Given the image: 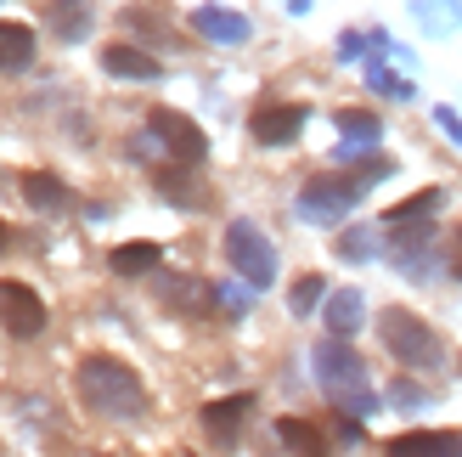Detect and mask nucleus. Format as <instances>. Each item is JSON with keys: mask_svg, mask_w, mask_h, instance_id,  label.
Segmentation results:
<instances>
[{"mask_svg": "<svg viewBox=\"0 0 462 457\" xmlns=\"http://www.w3.org/2000/svg\"><path fill=\"white\" fill-rule=\"evenodd\" d=\"M0 328H6L12 339H34V333H45V300H40L29 283H17V277L0 283Z\"/></svg>", "mask_w": 462, "mask_h": 457, "instance_id": "423d86ee", "label": "nucleus"}, {"mask_svg": "<svg viewBox=\"0 0 462 457\" xmlns=\"http://www.w3.org/2000/svg\"><path fill=\"white\" fill-rule=\"evenodd\" d=\"M389 175V158H366V170L361 175H316L305 192H299V215L305 220H338L344 210H356V198L366 192V181H378Z\"/></svg>", "mask_w": 462, "mask_h": 457, "instance_id": "f03ea898", "label": "nucleus"}, {"mask_svg": "<svg viewBox=\"0 0 462 457\" xmlns=\"http://www.w3.org/2000/svg\"><path fill=\"white\" fill-rule=\"evenodd\" d=\"M12 243V226H0V248H6Z\"/></svg>", "mask_w": 462, "mask_h": 457, "instance_id": "4be33fe9", "label": "nucleus"}, {"mask_svg": "<svg viewBox=\"0 0 462 457\" xmlns=\"http://www.w3.org/2000/svg\"><path fill=\"white\" fill-rule=\"evenodd\" d=\"M23 198H29L40 215H62L68 210V187L51 170H29V175H23Z\"/></svg>", "mask_w": 462, "mask_h": 457, "instance_id": "ddd939ff", "label": "nucleus"}, {"mask_svg": "<svg viewBox=\"0 0 462 457\" xmlns=\"http://www.w3.org/2000/svg\"><path fill=\"white\" fill-rule=\"evenodd\" d=\"M338 130H344V135H361V142H366V135H378V119H373V113H361V107H344V113H338Z\"/></svg>", "mask_w": 462, "mask_h": 457, "instance_id": "aec40b11", "label": "nucleus"}, {"mask_svg": "<svg viewBox=\"0 0 462 457\" xmlns=\"http://www.w3.org/2000/svg\"><path fill=\"white\" fill-rule=\"evenodd\" d=\"M254 413V396H231V401H209L203 406V435H209L215 446H231L237 441V429H243V418Z\"/></svg>", "mask_w": 462, "mask_h": 457, "instance_id": "0eeeda50", "label": "nucleus"}, {"mask_svg": "<svg viewBox=\"0 0 462 457\" xmlns=\"http://www.w3.org/2000/svg\"><path fill=\"white\" fill-rule=\"evenodd\" d=\"M316 373H321L328 390H338V384H361V356L350 345H338V333H333V345L316 350Z\"/></svg>", "mask_w": 462, "mask_h": 457, "instance_id": "1a4fd4ad", "label": "nucleus"}, {"mask_svg": "<svg viewBox=\"0 0 462 457\" xmlns=\"http://www.w3.org/2000/svg\"><path fill=\"white\" fill-rule=\"evenodd\" d=\"M389 452L395 457H457L462 435H451V429H423V435H395Z\"/></svg>", "mask_w": 462, "mask_h": 457, "instance_id": "9d476101", "label": "nucleus"}, {"mask_svg": "<svg viewBox=\"0 0 462 457\" xmlns=\"http://www.w3.org/2000/svg\"><path fill=\"white\" fill-rule=\"evenodd\" d=\"M158 260H164V248L158 243H119L107 255V266L119 271V277H142V271H158Z\"/></svg>", "mask_w": 462, "mask_h": 457, "instance_id": "2eb2a0df", "label": "nucleus"}, {"mask_svg": "<svg viewBox=\"0 0 462 457\" xmlns=\"http://www.w3.org/2000/svg\"><path fill=\"white\" fill-rule=\"evenodd\" d=\"M102 68H107L113 79H135V85H142V79H158V62H152L147 51H135V45H107V51H102Z\"/></svg>", "mask_w": 462, "mask_h": 457, "instance_id": "f8f14e48", "label": "nucleus"}, {"mask_svg": "<svg viewBox=\"0 0 462 457\" xmlns=\"http://www.w3.org/2000/svg\"><path fill=\"white\" fill-rule=\"evenodd\" d=\"M226 255H231V266H237L254 288H265V283L276 277L271 243L260 238V226H248V220H231V226H226Z\"/></svg>", "mask_w": 462, "mask_h": 457, "instance_id": "20e7f679", "label": "nucleus"}, {"mask_svg": "<svg viewBox=\"0 0 462 457\" xmlns=\"http://www.w3.org/2000/svg\"><path fill=\"white\" fill-rule=\"evenodd\" d=\"M299 125H305V107H293V102H271L254 113V142H265V147H288Z\"/></svg>", "mask_w": 462, "mask_h": 457, "instance_id": "6e6552de", "label": "nucleus"}, {"mask_svg": "<svg viewBox=\"0 0 462 457\" xmlns=\"http://www.w3.org/2000/svg\"><path fill=\"white\" fill-rule=\"evenodd\" d=\"M457 277H462V260H457Z\"/></svg>", "mask_w": 462, "mask_h": 457, "instance_id": "5701e85b", "label": "nucleus"}, {"mask_svg": "<svg viewBox=\"0 0 462 457\" xmlns=\"http://www.w3.org/2000/svg\"><path fill=\"white\" fill-rule=\"evenodd\" d=\"M45 23H51L62 40H85V29H90V6H85V0H51V6H45Z\"/></svg>", "mask_w": 462, "mask_h": 457, "instance_id": "dca6fc26", "label": "nucleus"}, {"mask_svg": "<svg viewBox=\"0 0 462 457\" xmlns=\"http://www.w3.org/2000/svg\"><path fill=\"white\" fill-rule=\"evenodd\" d=\"M356 322H361V294H356V288H344L338 300L328 305V328L344 339V333H356Z\"/></svg>", "mask_w": 462, "mask_h": 457, "instance_id": "a211bd4d", "label": "nucleus"}, {"mask_svg": "<svg viewBox=\"0 0 462 457\" xmlns=\"http://www.w3.org/2000/svg\"><path fill=\"white\" fill-rule=\"evenodd\" d=\"M34 62V29H23V23H6L0 17V68H29Z\"/></svg>", "mask_w": 462, "mask_h": 457, "instance_id": "4468645a", "label": "nucleus"}, {"mask_svg": "<svg viewBox=\"0 0 462 457\" xmlns=\"http://www.w3.org/2000/svg\"><path fill=\"white\" fill-rule=\"evenodd\" d=\"M434 203H440V192H418V198H406L401 210H389V226H395V220H423V215H434Z\"/></svg>", "mask_w": 462, "mask_h": 457, "instance_id": "6ab92c4d", "label": "nucleus"}, {"mask_svg": "<svg viewBox=\"0 0 462 457\" xmlns=\"http://www.w3.org/2000/svg\"><path fill=\"white\" fill-rule=\"evenodd\" d=\"M276 435H282L288 452H321V446H328V441H321V429L305 424V418H282V424H276Z\"/></svg>", "mask_w": 462, "mask_h": 457, "instance_id": "f3484780", "label": "nucleus"}, {"mask_svg": "<svg viewBox=\"0 0 462 457\" xmlns=\"http://www.w3.org/2000/svg\"><path fill=\"white\" fill-rule=\"evenodd\" d=\"M192 29H198L203 40H226V45H237V40H248V17L220 12V6H198V12H192Z\"/></svg>", "mask_w": 462, "mask_h": 457, "instance_id": "9b49d317", "label": "nucleus"}, {"mask_svg": "<svg viewBox=\"0 0 462 457\" xmlns=\"http://www.w3.org/2000/svg\"><path fill=\"white\" fill-rule=\"evenodd\" d=\"M74 390H79V401L90 406V413H97V418H113V424H125V418H142V413H147V390H142V378H135L125 361H113V356H85V361H79Z\"/></svg>", "mask_w": 462, "mask_h": 457, "instance_id": "f257e3e1", "label": "nucleus"}, {"mask_svg": "<svg viewBox=\"0 0 462 457\" xmlns=\"http://www.w3.org/2000/svg\"><path fill=\"white\" fill-rule=\"evenodd\" d=\"M321 288H328V283H321V277H299V283H293V316H305V311H316V300H321Z\"/></svg>", "mask_w": 462, "mask_h": 457, "instance_id": "412c9836", "label": "nucleus"}, {"mask_svg": "<svg viewBox=\"0 0 462 457\" xmlns=\"http://www.w3.org/2000/svg\"><path fill=\"white\" fill-rule=\"evenodd\" d=\"M378 333H383V345H389V356H395L401 368H440V339H434V328L418 322L411 311L389 305L378 316Z\"/></svg>", "mask_w": 462, "mask_h": 457, "instance_id": "7ed1b4c3", "label": "nucleus"}, {"mask_svg": "<svg viewBox=\"0 0 462 457\" xmlns=\"http://www.w3.org/2000/svg\"><path fill=\"white\" fill-rule=\"evenodd\" d=\"M147 130L158 135V142L170 147L175 164H203V153H209V142H203V130L187 119V113H175V107H152L147 113Z\"/></svg>", "mask_w": 462, "mask_h": 457, "instance_id": "39448f33", "label": "nucleus"}]
</instances>
